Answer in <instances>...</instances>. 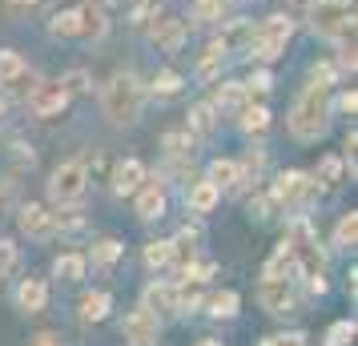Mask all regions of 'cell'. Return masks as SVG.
<instances>
[{"mask_svg": "<svg viewBox=\"0 0 358 346\" xmlns=\"http://www.w3.org/2000/svg\"><path fill=\"white\" fill-rule=\"evenodd\" d=\"M137 4H149V0H129V8H137Z\"/></svg>", "mask_w": 358, "mask_h": 346, "instance_id": "50", "label": "cell"}, {"mask_svg": "<svg viewBox=\"0 0 358 346\" xmlns=\"http://www.w3.org/2000/svg\"><path fill=\"white\" fill-rule=\"evenodd\" d=\"M330 117H334V109H330V85L310 81L306 89L298 93V101H294V109H290L294 141H318V137H326Z\"/></svg>", "mask_w": 358, "mask_h": 346, "instance_id": "1", "label": "cell"}, {"mask_svg": "<svg viewBox=\"0 0 358 346\" xmlns=\"http://www.w3.org/2000/svg\"><path fill=\"white\" fill-rule=\"evenodd\" d=\"M258 302H262V310L274 314V318L298 314V294H294V282H290V278H270V274H262V282H258Z\"/></svg>", "mask_w": 358, "mask_h": 346, "instance_id": "7", "label": "cell"}, {"mask_svg": "<svg viewBox=\"0 0 358 346\" xmlns=\"http://www.w3.org/2000/svg\"><path fill=\"white\" fill-rule=\"evenodd\" d=\"M355 334H358L355 318H342V322H334V326L326 330V346H350L355 343Z\"/></svg>", "mask_w": 358, "mask_h": 346, "instance_id": "31", "label": "cell"}, {"mask_svg": "<svg viewBox=\"0 0 358 346\" xmlns=\"http://www.w3.org/2000/svg\"><path fill=\"white\" fill-rule=\"evenodd\" d=\"M24 61H20V52H13V49H0V89H4V85L13 81V77H17V73H24Z\"/></svg>", "mask_w": 358, "mask_h": 346, "instance_id": "32", "label": "cell"}, {"mask_svg": "<svg viewBox=\"0 0 358 346\" xmlns=\"http://www.w3.org/2000/svg\"><path fill=\"white\" fill-rule=\"evenodd\" d=\"M250 101V89H245L242 81H222V89H217V105H245Z\"/></svg>", "mask_w": 358, "mask_h": 346, "instance_id": "33", "label": "cell"}, {"mask_svg": "<svg viewBox=\"0 0 358 346\" xmlns=\"http://www.w3.org/2000/svg\"><path fill=\"white\" fill-rule=\"evenodd\" d=\"M342 157H322V165H318V178H322V185L326 189H338L342 185Z\"/></svg>", "mask_w": 358, "mask_h": 346, "instance_id": "36", "label": "cell"}, {"mask_svg": "<svg viewBox=\"0 0 358 346\" xmlns=\"http://www.w3.org/2000/svg\"><path fill=\"white\" fill-rule=\"evenodd\" d=\"M117 258H121V242H117V238H105V242L93 246V266H97V270H109Z\"/></svg>", "mask_w": 358, "mask_h": 346, "instance_id": "29", "label": "cell"}, {"mask_svg": "<svg viewBox=\"0 0 358 346\" xmlns=\"http://www.w3.org/2000/svg\"><path fill=\"white\" fill-rule=\"evenodd\" d=\"M222 57H226V52L217 49V45H210V49H206V57L197 61V77H201V81L217 77V69H222Z\"/></svg>", "mask_w": 358, "mask_h": 346, "instance_id": "37", "label": "cell"}, {"mask_svg": "<svg viewBox=\"0 0 358 346\" xmlns=\"http://www.w3.org/2000/svg\"><path fill=\"white\" fill-rule=\"evenodd\" d=\"M262 346H306L302 334H274V338H266Z\"/></svg>", "mask_w": 358, "mask_h": 346, "instance_id": "44", "label": "cell"}, {"mask_svg": "<svg viewBox=\"0 0 358 346\" xmlns=\"http://www.w3.org/2000/svg\"><path fill=\"white\" fill-rule=\"evenodd\" d=\"M24 101H29V109L36 117H57V113H65L69 93L61 89V81H41V85H33V93Z\"/></svg>", "mask_w": 358, "mask_h": 346, "instance_id": "10", "label": "cell"}, {"mask_svg": "<svg viewBox=\"0 0 358 346\" xmlns=\"http://www.w3.org/2000/svg\"><path fill=\"white\" fill-rule=\"evenodd\" d=\"M298 4H310V0H298Z\"/></svg>", "mask_w": 358, "mask_h": 346, "instance_id": "51", "label": "cell"}, {"mask_svg": "<svg viewBox=\"0 0 358 346\" xmlns=\"http://www.w3.org/2000/svg\"><path fill=\"white\" fill-rule=\"evenodd\" d=\"M162 145H165V153H169L173 161H185V157L194 153V133H189V129H185V133H165Z\"/></svg>", "mask_w": 358, "mask_h": 346, "instance_id": "26", "label": "cell"}, {"mask_svg": "<svg viewBox=\"0 0 358 346\" xmlns=\"http://www.w3.org/2000/svg\"><path fill=\"white\" fill-rule=\"evenodd\" d=\"M113 194L117 198H133L137 189H141V182H145V165L137 161V157H125V161H117L113 169Z\"/></svg>", "mask_w": 358, "mask_h": 346, "instance_id": "12", "label": "cell"}, {"mask_svg": "<svg viewBox=\"0 0 358 346\" xmlns=\"http://www.w3.org/2000/svg\"><path fill=\"white\" fill-rule=\"evenodd\" d=\"M33 346H65V343H61L57 334H49V330H45V334H36V338H33Z\"/></svg>", "mask_w": 358, "mask_h": 346, "instance_id": "47", "label": "cell"}, {"mask_svg": "<svg viewBox=\"0 0 358 346\" xmlns=\"http://www.w3.org/2000/svg\"><path fill=\"white\" fill-rule=\"evenodd\" d=\"M145 109V85L137 81L133 73H113L109 85L101 89V113L109 125H133Z\"/></svg>", "mask_w": 358, "mask_h": 346, "instance_id": "2", "label": "cell"}, {"mask_svg": "<svg viewBox=\"0 0 358 346\" xmlns=\"http://www.w3.org/2000/svg\"><path fill=\"white\" fill-rule=\"evenodd\" d=\"M49 306V286L45 278H24L17 286V310L20 314H41Z\"/></svg>", "mask_w": 358, "mask_h": 346, "instance_id": "15", "label": "cell"}, {"mask_svg": "<svg viewBox=\"0 0 358 346\" xmlns=\"http://www.w3.org/2000/svg\"><path fill=\"white\" fill-rule=\"evenodd\" d=\"M270 85H274V77H270L266 69H258V73L245 81V89H250V101H254V93H270Z\"/></svg>", "mask_w": 358, "mask_h": 346, "instance_id": "43", "label": "cell"}, {"mask_svg": "<svg viewBox=\"0 0 358 346\" xmlns=\"http://www.w3.org/2000/svg\"><path fill=\"white\" fill-rule=\"evenodd\" d=\"M310 194H314V178L302 173V169H290V173H282L270 189V201L274 206H286V210H298V206H306Z\"/></svg>", "mask_w": 358, "mask_h": 346, "instance_id": "8", "label": "cell"}, {"mask_svg": "<svg viewBox=\"0 0 358 346\" xmlns=\"http://www.w3.org/2000/svg\"><path fill=\"white\" fill-rule=\"evenodd\" d=\"M181 73H173V69H162L157 77H153V93L157 97H173V93H181Z\"/></svg>", "mask_w": 358, "mask_h": 346, "instance_id": "34", "label": "cell"}, {"mask_svg": "<svg viewBox=\"0 0 358 346\" xmlns=\"http://www.w3.org/2000/svg\"><path fill=\"white\" fill-rule=\"evenodd\" d=\"M149 36H153V45L162 52H178L185 45V36H189V20H157L149 29Z\"/></svg>", "mask_w": 358, "mask_h": 346, "instance_id": "14", "label": "cell"}, {"mask_svg": "<svg viewBox=\"0 0 358 346\" xmlns=\"http://www.w3.org/2000/svg\"><path fill=\"white\" fill-rule=\"evenodd\" d=\"M121 334H125V343L129 346H157V338H162L157 314H149L145 306L129 310L125 314V322H121Z\"/></svg>", "mask_w": 358, "mask_h": 346, "instance_id": "9", "label": "cell"}, {"mask_svg": "<svg viewBox=\"0 0 358 346\" xmlns=\"http://www.w3.org/2000/svg\"><path fill=\"white\" fill-rule=\"evenodd\" d=\"M206 182L217 185V189H229V185L238 182V161H229V157L210 161V169H206Z\"/></svg>", "mask_w": 358, "mask_h": 346, "instance_id": "23", "label": "cell"}, {"mask_svg": "<svg viewBox=\"0 0 358 346\" xmlns=\"http://www.w3.org/2000/svg\"><path fill=\"white\" fill-rule=\"evenodd\" d=\"M286 246L294 250V266L302 270L310 294H326V262H322V250H318V238L310 230L306 217H294L290 233H286Z\"/></svg>", "mask_w": 358, "mask_h": 346, "instance_id": "3", "label": "cell"}, {"mask_svg": "<svg viewBox=\"0 0 358 346\" xmlns=\"http://www.w3.org/2000/svg\"><path fill=\"white\" fill-rule=\"evenodd\" d=\"M310 29L326 41L355 36V0H310Z\"/></svg>", "mask_w": 358, "mask_h": 346, "instance_id": "4", "label": "cell"}, {"mask_svg": "<svg viewBox=\"0 0 358 346\" xmlns=\"http://www.w3.org/2000/svg\"><path fill=\"white\" fill-rule=\"evenodd\" d=\"M342 165H350V178H355V169H358V133L355 129L346 133V141H342Z\"/></svg>", "mask_w": 358, "mask_h": 346, "instance_id": "41", "label": "cell"}, {"mask_svg": "<svg viewBox=\"0 0 358 346\" xmlns=\"http://www.w3.org/2000/svg\"><path fill=\"white\" fill-rule=\"evenodd\" d=\"M290 270H294V250L286 246V242H282V246L274 250V258L266 262V274H270V278H286Z\"/></svg>", "mask_w": 358, "mask_h": 346, "instance_id": "28", "label": "cell"}, {"mask_svg": "<svg viewBox=\"0 0 358 346\" xmlns=\"http://www.w3.org/2000/svg\"><path fill=\"white\" fill-rule=\"evenodd\" d=\"M290 33H294V20L290 17H266L262 24H254L250 45H245L250 61H258V65L278 61V57H282V49H286V41H290Z\"/></svg>", "mask_w": 358, "mask_h": 346, "instance_id": "5", "label": "cell"}, {"mask_svg": "<svg viewBox=\"0 0 358 346\" xmlns=\"http://www.w3.org/2000/svg\"><path fill=\"white\" fill-rule=\"evenodd\" d=\"M206 306H210L213 318H234V314H238V306H242V298L234 294V290H222V294H213Z\"/></svg>", "mask_w": 358, "mask_h": 346, "instance_id": "27", "label": "cell"}, {"mask_svg": "<svg viewBox=\"0 0 358 346\" xmlns=\"http://www.w3.org/2000/svg\"><path fill=\"white\" fill-rule=\"evenodd\" d=\"M141 306H145L149 314H178V306H173V286H165V282H149Z\"/></svg>", "mask_w": 358, "mask_h": 346, "instance_id": "18", "label": "cell"}, {"mask_svg": "<svg viewBox=\"0 0 358 346\" xmlns=\"http://www.w3.org/2000/svg\"><path fill=\"white\" fill-rule=\"evenodd\" d=\"M217 198H222V189L210 182H194L189 189H185V206H189V214H210L213 206H217Z\"/></svg>", "mask_w": 358, "mask_h": 346, "instance_id": "17", "label": "cell"}, {"mask_svg": "<svg viewBox=\"0 0 358 346\" xmlns=\"http://www.w3.org/2000/svg\"><path fill=\"white\" fill-rule=\"evenodd\" d=\"M85 189H89V165L85 161H65L52 169L49 178V201L52 206H77L85 198Z\"/></svg>", "mask_w": 358, "mask_h": 346, "instance_id": "6", "label": "cell"}, {"mask_svg": "<svg viewBox=\"0 0 358 346\" xmlns=\"http://www.w3.org/2000/svg\"><path fill=\"white\" fill-rule=\"evenodd\" d=\"M358 242V214L350 210V214L338 217V226H334V250H355Z\"/></svg>", "mask_w": 358, "mask_h": 346, "instance_id": "25", "label": "cell"}, {"mask_svg": "<svg viewBox=\"0 0 358 346\" xmlns=\"http://www.w3.org/2000/svg\"><path fill=\"white\" fill-rule=\"evenodd\" d=\"M8 206H13V182H0V217L8 214Z\"/></svg>", "mask_w": 358, "mask_h": 346, "instance_id": "46", "label": "cell"}, {"mask_svg": "<svg viewBox=\"0 0 358 346\" xmlns=\"http://www.w3.org/2000/svg\"><path fill=\"white\" fill-rule=\"evenodd\" d=\"M250 33H254V24H250V20H229L213 45H217L222 52H238V49H245V45H250Z\"/></svg>", "mask_w": 358, "mask_h": 346, "instance_id": "19", "label": "cell"}, {"mask_svg": "<svg viewBox=\"0 0 358 346\" xmlns=\"http://www.w3.org/2000/svg\"><path fill=\"white\" fill-rule=\"evenodd\" d=\"M17 262H20L17 246H13L8 238H0V278H4V274H13V270H17Z\"/></svg>", "mask_w": 358, "mask_h": 346, "instance_id": "40", "label": "cell"}, {"mask_svg": "<svg viewBox=\"0 0 358 346\" xmlns=\"http://www.w3.org/2000/svg\"><path fill=\"white\" fill-rule=\"evenodd\" d=\"M109 310H113L109 290H93V294L81 298V322H101V318H109Z\"/></svg>", "mask_w": 358, "mask_h": 346, "instance_id": "20", "label": "cell"}, {"mask_svg": "<svg viewBox=\"0 0 358 346\" xmlns=\"http://www.w3.org/2000/svg\"><path fill=\"white\" fill-rule=\"evenodd\" d=\"M355 109H358V97H355V89H346L338 97V113H355Z\"/></svg>", "mask_w": 358, "mask_h": 346, "instance_id": "45", "label": "cell"}, {"mask_svg": "<svg viewBox=\"0 0 358 346\" xmlns=\"http://www.w3.org/2000/svg\"><path fill=\"white\" fill-rule=\"evenodd\" d=\"M165 214V189L162 182H141V189H137V217L141 222H153V217Z\"/></svg>", "mask_w": 358, "mask_h": 346, "instance_id": "16", "label": "cell"}, {"mask_svg": "<svg viewBox=\"0 0 358 346\" xmlns=\"http://www.w3.org/2000/svg\"><path fill=\"white\" fill-rule=\"evenodd\" d=\"M338 69L342 73H355V36H350V41L342 36L338 41Z\"/></svg>", "mask_w": 358, "mask_h": 346, "instance_id": "42", "label": "cell"}, {"mask_svg": "<svg viewBox=\"0 0 358 346\" xmlns=\"http://www.w3.org/2000/svg\"><path fill=\"white\" fill-rule=\"evenodd\" d=\"M213 129H217V109H213V101H201L189 113V133L194 137H213Z\"/></svg>", "mask_w": 358, "mask_h": 346, "instance_id": "22", "label": "cell"}, {"mask_svg": "<svg viewBox=\"0 0 358 346\" xmlns=\"http://www.w3.org/2000/svg\"><path fill=\"white\" fill-rule=\"evenodd\" d=\"M197 346H222V343H217V338H201Z\"/></svg>", "mask_w": 358, "mask_h": 346, "instance_id": "49", "label": "cell"}, {"mask_svg": "<svg viewBox=\"0 0 358 346\" xmlns=\"http://www.w3.org/2000/svg\"><path fill=\"white\" fill-rule=\"evenodd\" d=\"M20 233H29V238H36V242H49L52 233H57V214H49L45 206H20Z\"/></svg>", "mask_w": 358, "mask_h": 346, "instance_id": "11", "label": "cell"}, {"mask_svg": "<svg viewBox=\"0 0 358 346\" xmlns=\"http://www.w3.org/2000/svg\"><path fill=\"white\" fill-rule=\"evenodd\" d=\"M145 266L149 270H165V266H173V246H169V242H149L145 246Z\"/></svg>", "mask_w": 358, "mask_h": 346, "instance_id": "30", "label": "cell"}, {"mask_svg": "<svg viewBox=\"0 0 358 346\" xmlns=\"http://www.w3.org/2000/svg\"><path fill=\"white\" fill-rule=\"evenodd\" d=\"M52 36H65V41H77V8H69V13H57L49 24Z\"/></svg>", "mask_w": 358, "mask_h": 346, "instance_id": "35", "label": "cell"}, {"mask_svg": "<svg viewBox=\"0 0 358 346\" xmlns=\"http://www.w3.org/2000/svg\"><path fill=\"white\" fill-rule=\"evenodd\" d=\"M226 13V0H194V20H222Z\"/></svg>", "mask_w": 358, "mask_h": 346, "instance_id": "38", "label": "cell"}, {"mask_svg": "<svg viewBox=\"0 0 358 346\" xmlns=\"http://www.w3.org/2000/svg\"><path fill=\"white\" fill-rule=\"evenodd\" d=\"M109 33V17L101 4H81L77 8V41H101Z\"/></svg>", "mask_w": 358, "mask_h": 346, "instance_id": "13", "label": "cell"}, {"mask_svg": "<svg viewBox=\"0 0 358 346\" xmlns=\"http://www.w3.org/2000/svg\"><path fill=\"white\" fill-rule=\"evenodd\" d=\"M61 89H65L69 97L89 93V73H85V69H73V73H65V77H61Z\"/></svg>", "mask_w": 358, "mask_h": 346, "instance_id": "39", "label": "cell"}, {"mask_svg": "<svg viewBox=\"0 0 358 346\" xmlns=\"http://www.w3.org/2000/svg\"><path fill=\"white\" fill-rule=\"evenodd\" d=\"M85 258L81 254H61V258H57V262H52V274H57V278L61 282H81L85 278Z\"/></svg>", "mask_w": 358, "mask_h": 346, "instance_id": "24", "label": "cell"}, {"mask_svg": "<svg viewBox=\"0 0 358 346\" xmlns=\"http://www.w3.org/2000/svg\"><path fill=\"white\" fill-rule=\"evenodd\" d=\"M4 4H8V13H24V8H33L41 0H4Z\"/></svg>", "mask_w": 358, "mask_h": 346, "instance_id": "48", "label": "cell"}, {"mask_svg": "<svg viewBox=\"0 0 358 346\" xmlns=\"http://www.w3.org/2000/svg\"><path fill=\"white\" fill-rule=\"evenodd\" d=\"M238 125H242V133H250V137H262V133L270 129V109L250 101V105H242V121H238Z\"/></svg>", "mask_w": 358, "mask_h": 346, "instance_id": "21", "label": "cell"}]
</instances>
